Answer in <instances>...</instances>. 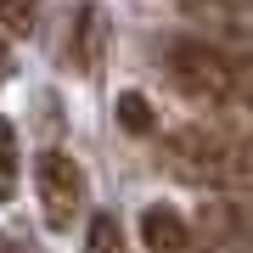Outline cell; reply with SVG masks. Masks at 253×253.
Returning a JSON list of instances; mask_svg holds the SVG:
<instances>
[{
  "instance_id": "1",
  "label": "cell",
  "mask_w": 253,
  "mask_h": 253,
  "mask_svg": "<svg viewBox=\"0 0 253 253\" xmlns=\"http://www.w3.org/2000/svg\"><path fill=\"white\" fill-rule=\"evenodd\" d=\"M163 73L191 107L214 113L219 129H253V73L214 51L208 40H163Z\"/></svg>"
},
{
  "instance_id": "2",
  "label": "cell",
  "mask_w": 253,
  "mask_h": 253,
  "mask_svg": "<svg viewBox=\"0 0 253 253\" xmlns=\"http://www.w3.org/2000/svg\"><path fill=\"white\" fill-rule=\"evenodd\" d=\"M163 163L169 174L219 191V197H253V141L242 129H219V124H186L163 141Z\"/></svg>"
},
{
  "instance_id": "3",
  "label": "cell",
  "mask_w": 253,
  "mask_h": 253,
  "mask_svg": "<svg viewBox=\"0 0 253 253\" xmlns=\"http://www.w3.org/2000/svg\"><path fill=\"white\" fill-rule=\"evenodd\" d=\"M191 253H253V197H208L186 225Z\"/></svg>"
},
{
  "instance_id": "4",
  "label": "cell",
  "mask_w": 253,
  "mask_h": 253,
  "mask_svg": "<svg viewBox=\"0 0 253 253\" xmlns=\"http://www.w3.org/2000/svg\"><path fill=\"white\" fill-rule=\"evenodd\" d=\"M208 34V45L253 73V0H169Z\"/></svg>"
},
{
  "instance_id": "5",
  "label": "cell",
  "mask_w": 253,
  "mask_h": 253,
  "mask_svg": "<svg viewBox=\"0 0 253 253\" xmlns=\"http://www.w3.org/2000/svg\"><path fill=\"white\" fill-rule=\"evenodd\" d=\"M34 191H40V214H45V225L51 231H68L73 219H79V208H84V169L68 152L45 146V152L34 158Z\"/></svg>"
},
{
  "instance_id": "6",
  "label": "cell",
  "mask_w": 253,
  "mask_h": 253,
  "mask_svg": "<svg viewBox=\"0 0 253 253\" xmlns=\"http://www.w3.org/2000/svg\"><path fill=\"white\" fill-rule=\"evenodd\" d=\"M107 45H113V23L101 6H79L68 28V68L73 73H101L107 68Z\"/></svg>"
},
{
  "instance_id": "7",
  "label": "cell",
  "mask_w": 253,
  "mask_h": 253,
  "mask_svg": "<svg viewBox=\"0 0 253 253\" xmlns=\"http://www.w3.org/2000/svg\"><path fill=\"white\" fill-rule=\"evenodd\" d=\"M141 242L152 248V253H180L186 248V219L174 214L169 203H152L141 214Z\"/></svg>"
},
{
  "instance_id": "8",
  "label": "cell",
  "mask_w": 253,
  "mask_h": 253,
  "mask_svg": "<svg viewBox=\"0 0 253 253\" xmlns=\"http://www.w3.org/2000/svg\"><path fill=\"white\" fill-rule=\"evenodd\" d=\"M118 124H124L129 135H152L158 113H152V101H146L141 90H124V96H118Z\"/></svg>"
},
{
  "instance_id": "9",
  "label": "cell",
  "mask_w": 253,
  "mask_h": 253,
  "mask_svg": "<svg viewBox=\"0 0 253 253\" xmlns=\"http://www.w3.org/2000/svg\"><path fill=\"white\" fill-rule=\"evenodd\" d=\"M84 253H129V242H124V225H118V214H101L90 219V242H84Z\"/></svg>"
},
{
  "instance_id": "10",
  "label": "cell",
  "mask_w": 253,
  "mask_h": 253,
  "mask_svg": "<svg viewBox=\"0 0 253 253\" xmlns=\"http://www.w3.org/2000/svg\"><path fill=\"white\" fill-rule=\"evenodd\" d=\"M17 191V129L0 118V203Z\"/></svg>"
},
{
  "instance_id": "11",
  "label": "cell",
  "mask_w": 253,
  "mask_h": 253,
  "mask_svg": "<svg viewBox=\"0 0 253 253\" xmlns=\"http://www.w3.org/2000/svg\"><path fill=\"white\" fill-rule=\"evenodd\" d=\"M34 17H40V0H0V23L11 34H34Z\"/></svg>"
},
{
  "instance_id": "12",
  "label": "cell",
  "mask_w": 253,
  "mask_h": 253,
  "mask_svg": "<svg viewBox=\"0 0 253 253\" xmlns=\"http://www.w3.org/2000/svg\"><path fill=\"white\" fill-rule=\"evenodd\" d=\"M6 73H11V56H6V40H0V84H6Z\"/></svg>"
},
{
  "instance_id": "13",
  "label": "cell",
  "mask_w": 253,
  "mask_h": 253,
  "mask_svg": "<svg viewBox=\"0 0 253 253\" xmlns=\"http://www.w3.org/2000/svg\"><path fill=\"white\" fill-rule=\"evenodd\" d=\"M0 253H6V242H0Z\"/></svg>"
}]
</instances>
